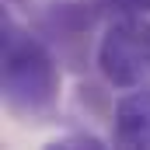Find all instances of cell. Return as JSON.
<instances>
[{
  "label": "cell",
  "instance_id": "obj_1",
  "mask_svg": "<svg viewBox=\"0 0 150 150\" xmlns=\"http://www.w3.org/2000/svg\"><path fill=\"white\" fill-rule=\"evenodd\" d=\"M59 63L56 52L35 28H21L11 14L4 18L0 42V87L4 105L18 119H49L59 105Z\"/></svg>",
  "mask_w": 150,
  "mask_h": 150
},
{
  "label": "cell",
  "instance_id": "obj_2",
  "mask_svg": "<svg viewBox=\"0 0 150 150\" xmlns=\"http://www.w3.org/2000/svg\"><path fill=\"white\" fill-rule=\"evenodd\" d=\"M94 63L115 91L150 84V14H115L98 38Z\"/></svg>",
  "mask_w": 150,
  "mask_h": 150
},
{
  "label": "cell",
  "instance_id": "obj_3",
  "mask_svg": "<svg viewBox=\"0 0 150 150\" xmlns=\"http://www.w3.org/2000/svg\"><path fill=\"white\" fill-rule=\"evenodd\" d=\"M101 11L105 7L98 0H49L35 11L32 28L63 56H80V49L101 21Z\"/></svg>",
  "mask_w": 150,
  "mask_h": 150
},
{
  "label": "cell",
  "instance_id": "obj_4",
  "mask_svg": "<svg viewBox=\"0 0 150 150\" xmlns=\"http://www.w3.org/2000/svg\"><path fill=\"white\" fill-rule=\"evenodd\" d=\"M112 143L122 150H150V84L126 91L115 101Z\"/></svg>",
  "mask_w": 150,
  "mask_h": 150
},
{
  "label": "cell",
  "instance_id": "obj_5",
  "mask_svg": "<svg viewBox=\"0 0 150 150\" xmlns=\"http://www.w3.org/2000/svg\"><path fill=\"white\" fill-rule=\"evenodd\" d=\"M49 147H63V150H105V140L101 136H94V133H70V136H59V140H52Z\"/></svg>",
  "mask_w": 150,
  "mask_h": 150
},
{
  "label": "cell",
  "instance_id": "obj_6",
  "mask_svg": "<svg viewBox=\"0 0 150 150\" xmlns=\"http://www.w3.org/2000/svg\"><path fill=\"white\" fill-rule=\"evenodd\" d=\"M112 14H150V0H98Z\"/></svg>",
  "mask_w": 150,
  "mask_h": 150
}]
</instances>
